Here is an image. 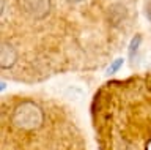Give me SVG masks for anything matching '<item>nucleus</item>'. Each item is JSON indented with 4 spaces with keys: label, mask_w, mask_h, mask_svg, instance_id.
Returning <instances> with one entry per match:
<instances>
[{
    "label": "nucleus",
    "mask_w": 151,
    "mask_h": 150,
    "mask_svg": "<svg viewBox=\"0 0 151 150\" xmlns=\"http://www.w3.org/2000/svg\"><path fill=\"white\" fill-rule=\"evenodd\" d=\"M13 120H14V123L17 126H21V128L30 130V128L40 126L41 120H42V115H41V111L38 109L35 104H32V103H24L22 106H19L16 109Z\"/></svg>",
    "instance_id": "obj_1"
},
{
    "label": "nucleus",
    "mask_w": 151,
    "mask_h": 150,
    "mask_svg": "<svg viewBox=\"0 0 151 150\" xmlns=\"http://www.w3.org/2000/svg\"><path fill=\"white\" fill-rule=\"evenodd\" d=\"M27 10L36 17H42L49 11V0H25Z\"/></svg>",
    "instance_id": "obj_2"
},
{
    "label": "nucleus",
    "mask_w": 151,
    "mask_h": 150,
    "mask_svg": "<svg viewBox=\"0 0 151 150\" xmlns=\"http://www.w3.org/2000/svg\"><path fill=\"white\" fill-rule=\"evenodd\" d=\"M6 44L2 46V67L3 68H8L11 67V65L14 63V59H16V54H14V51H11L9 54H6Z\"/></svg>",
    "instance_id": "obj_3"
},
{
    "label": "nucleus",
    "mask_w": 151,
    "mask_h": 150,
    "mask_svg": "<svg viewBox=\"0 0 151 150\" xmlns=\"http://www.w3.org/2000/svg\"><path fill=\"white\" fill-rule=\"evenodd\" d=\"M140 43H142V36H140V35H135L134 38H132L131 44H129V57H131V59L135 57V52H137V49H139Z\"/></svg>",
    "instance_id": "obj_4"
},
{
    "label": "nucleus",
    "mask_w": 151,
    "mask_h": 150,
    "mask_svg": "<svg viewBox=\"0 0 151 150\" xmlns=\"http://www.w3.org/2000/svg\"><path fill=\"white\" fill-rule=\"evenodd\" d=\"M123 65V59H116L115 62H113L110 67L107 68V74H113V73H116L118 70H120V67Z\"/></svg>",
    "instance_id": "obj_5"
},
{
    "label": "nucleus",
    "mask_w": 151,
    "mask_h": 150,
    "mask_svg": "<svg viewBox=\"0 0 151 150\" xmlns=\"http://www.w3.org/2000/svg\"><path fill=\"white\" fill-rule=\"evenodd\" d=\"M146 16H148V19L151 21V2L146 5Z\"/></svg>",
    "instance_id": "obj_6"
},
{
    "label": "nucleus",
    "mask_w": 151,
    "mask_h": 150,
    "mask_svg": "<svg viewBox=\"0 0 151 150\" xmlns=\"http://www.w3.org/2000/svg\"><path fill=\"white\" fill-rule=\"evenodd\" d=\"M71 2H77V0H71Z\"/></svg>",
    "instance_id": "obj_7"
}]
</instances>
